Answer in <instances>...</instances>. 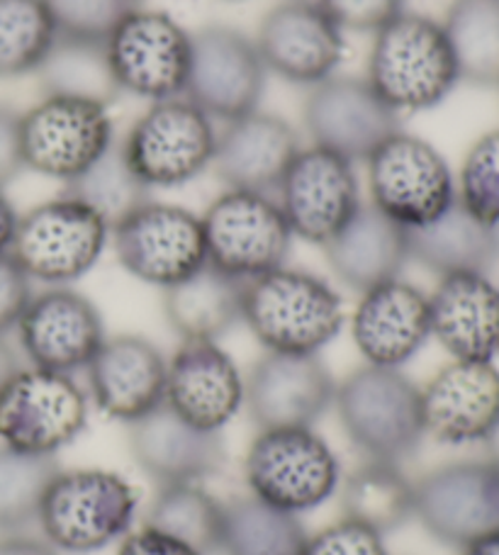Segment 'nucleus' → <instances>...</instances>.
<instances>
[{
  "label": "nucleus",
  "mask_w": 499,
  "mask_h": 555,
  "mask_svg": "<svg viewBox=\"0 0 499 555\" xmlns=\"http://www.w3.org/2000/svg\"><path fill=\"white\" fill-rule=\"evenodd\" d=\"M373 35L366 81L397 115L432 111L461 83L438 20L405 10Z\"/></svg>",
  "instance_id": "nucleus-1"
},
{
  "label": "nucleus",
  "mask_w": 499,
  "mask_h": 555,
  "mask_svg": "<svg viewBox=\"0 0 499 555\" xmlns=\"http://www.w3.org/2000/svg\"><path fill=\"white\" fill-rule=\"evenodd\" d=\"M344 322L342 295L315 273L281 266L246 281L244 324L266 351L319 353Z\"/></svg>",
  "instance_id": "nucleus-2"
},
{
  "label": "nucleus",
  "mask_w": 499,
  "mask_h": 555,
  "mask_svg": "<svg viewBox=\"0 0 499 555\" xmlns=\"http://www.w3.org/2000/svg\"><path fill=\"white\" fill-rule=\"evenodd\" d=\"M334 410L366 461L402 463L424 441L422 388L399 369L361 365L336 383Z\"/></svg>",
  "instance_id": "nucleus-3"
},
{
  "label": "nucleus",
  "mask_w": 499,
  "mask_h": 555,
  "mask_svg": "<svg viewBox=\"0 0 499 555\" xmlns=\"http://www.w3.org/2000/svg\"><path fill=\"white\" fill-rule=\"evenodd\" d=\"M137 507V490L123 475L62 468L44 492L37 524L59 553L91 555L132 531Z\"/></svg>",
  "instance_id": "nucleus-4"
},
{
  "label": "nucleus",
  "mask_w": 499,
  "mask_h": 555,
  "mask_svg": "<svg viewBox=\"0 0 499 555\" xmlns=\"http://www.w3.org/2000/svg\"><path fill=\"white\" fill-rule=\"evenodd\" d=\"M244 480L256 500L299 517L334 498L342 465L312 426L264 429L246 451Z\"/></svg>",
  "instance_id": "nucleus-5"
},
{
  "label": "nucleus",
  "mask_w": 499,
  "mask_h": 555,
  "mask_svg": "<svg viewBox=\"0 0 499 555\" xmlns=\"http://www.w3.org/2000/svg\"><path fill=\"white\" fill-rule=\"evenodd\" d=\"M107 244L110 227L103 217L62 193L20 215L10 256L29 281L56 287L91 273Z\"/></svg>",
  "instance_id": "nucleus-6"
},
{
  "label": "nucleus",
  "mask_w": 499,
  "mask_h": 555,
  "mask_svg": "<svg viewBox=\"0 0 499 555\" xmlns=\"http://www.w3.org/2000/svg\"><path fill=\"white\" fill-rule=\"evenodd\" d=\"M366 168L368 203L407 232L434 222L456 203L451 166L417 134L397 130L368 156Z\"/></svg>",
  "instance_id": "nucleus-7"
},
{
  "label": "nucleus",
  "mask_w": 499,
  "mask_h": 555,
  "mask_svg": "<svg viewBox=\"0 0 499 555\" xmlns=\"http://www.w3.org/2000/svg\"><path fill=\"white\" fill-rule=\"evenodd\" d=\"M119 144L135 173L154 191L185 185L213 168L217 130L215 120L178 95L149 105Z\"/></svg>",
  "instance_id": "nucleus-8"
},
{
  "label": "nucleus",
  "mask_w": 499,
  "mask_h": 555,
  "mask_svg": "<svg viewBox=\"0 0 499 555\" xmlns=\"http://www.w3.org/2000/svg\"><path fill=\"white\" fill-rule=\"evenodd\" d=\"M207 263L219 271L254 281L285 266L291 256L293 232L273 195L252 191H227L200 215Z\"/></svg>",
  "instance_id": "nucleus-9"
},
{
  "label": "nucleus",
  "mask_w": 499,
  "mask_h": 555,
  "mask_svg": "<svg viewBox=\"0 0 499 555\" xmlns=\"http://www.w3.org/2000/svg\"><path fill=\"white\" fill-rule=\"evenodd\" d=\"M88 408V392L74 375L25 365L0 390V443L56 455L86 431Z\"/></svg>",
  "instance_id": "nucleus-10"
},
{
  "label": "nucleus",
  "mask_w": 499,
  "mask_h": 555,
  "mask_svg": "<svg viewBox=\"0 0 499 555\" xmlns=\"http://www.w3.org/2000/svg\"><path fill=\"white\" fill-rule=\"evenodd\" d=\"M414 519L434 541L463 551L499 531V463H446L414 482Z\"/></svg>",
  "instance_id": "nucleus-11"
},
{
  "label": "nucleus",
  "mask_w": 499,
  "mask_h": 555,
  "mask_svg": "<svg viewBox=\"0 0 499 555\" xmlns=\"http://www.w3.org/2000/svg\"><path fill=\"white\" fill-rule=\"evenodd\" d=\"M119 93L149 103L185 91L191 68V33L162 10L137 8L105 39Z\"/></svg>",
  "instance_id": "nucleus-12"
},
{
  "label": "nucleus",
  "mask_w": 499,
  "mask_h": 555,
  "mask_svg": "<svg viewBox=\"0 0 499 555\" xmlns=\"http://www.w3.org/2000/svg\"><path fill=\"white\" fill-rule=\"evenodd\" d=\"M25 168L64 185L81 176L115 142L107 105L44 95L20 115Z\"/></svg>",
  "instance_id": "nucleus-13"
},
{
  "label": "nucleus",
  "mask_w": 499,
  "mask_h": 555,
  "mask_svg": "<svg viewBox=\"0 0 499 555\" xmlns=\"http://www.w3.org/2000/svg\"><path fill=\"white\" fill-rule=\"evenodd\" d=\"M110 244L129 275L162 291L207 263L203 222L181 205L146 201L110 230Z\"/></svg>",
  "instance_id": "nucleus-14"
},
{
  "label": "nucleus",
  "mask_w": 499,
  "mask_h": 555,
  "mask_svg": "<svg viewBox=\"0 0 499 555\" xmlns=\"http://www.w3.org/2000/svg\"><path fill=\"white\" fill-rule=\"evenodd\" d=\"M266 76L256 42L242 29L207 25L191 35V68L183 98L209 120L229 122L258 111Z\"/></svg>",
  "instance_id": "nucleus-15"
},
{
  "label": "nucleus",
  "mask_w": 499,
  "mask_h": 555,
  "mask_svg": "<svg viewBox=\"0 0 499 555\" xmlns=\"http://www.w3.org/2000/svg\"><path fill=\"white\" fill-rule=\"evenodd\" d=\"M276 201L293 236L317 246L332 240L363 203L354 164L312 144L293 158Z\"/></svg>",
  "instance_id": "nucleus-16"
},
{
  "label": "nucleus",
  "mask_w": 499,
  "mask_h": 555,
  "mask_svg": "<svg viewBox=\"0 0 499 555\" xmlns=\"http://www.w3.org/2000/svg\"><path fill=\"white\" fill-rule=\"evenodd\" d=\"M303 120L312 146L344 156L351 164H366L368 156L399 130V115L358 76H329L312 86Z\"/></svg>",
  "instance_id": "nucleus-17"
},
{
  "label": "nucleus",
  "mask_w": 499,
  "mask_h": 555,
  "mask_svg": "<svg viewBox=\"0 0 499 555\" xmlns=\"http://www.w3.org/2000/svg\"><path fill=\"white\" fill-rule=\"evenodd\" d=\"M15 332L27 365L66 375L86 371L105 341L98 307L68 285L35 293Z\"/></svg>",
  "instance_id": "nucleus-18"
},
{
  "label": "nucleus",
  "mask_w": 499,
  "mask_h": 555,
  "mask_svg": "<svg viewBox=\"0 0 499 555\" xmlns=\"http://www.w3.org/2000/svg\"><path fill=\"white\" fill-rule=\"evenodd\" d=\"M334 395V375L317 353L266 351L244 378V408L258 431L315 426Z\"/></svg>",
  "instance_id": "nucleus-19"
},
{
  "label": "nucleus",
  "mask_w": 499,
  "mask_h": 555,
  "mask_svg": "<svg viewBox=\"0 0 499 555\" xmlns=\"http://www.w3.org/2000/svg\"><path fill=\"white\" fill-rule=\"evenodd\" d=\"M254 42L268 74L309 88L334 76L344 56V29L317 0H283L268 10Z\"/></svg>",
  "instance_id": "nucleus-20"
},
{
  "label": "nucleus",
  "mask_w": 499,
  "mask_h": 555,
  "mask_svg": "<svg viewBox=\"0 0 499 555\" xmlns=\"http://www.w3.org/2000/svg\"><path fill=\"white\" fill-rule=\"evenodd\" d=\"M424 434L444 446H475L499 424L497 363L451 361L422 388Z\"/></svg>",
  "instance_id": "nucleus-21"
},
{
  "label": "nucleus",
  "mask_w": 499,
  "mask_h": 555,
  "mask_svg": "<svg viewBox=\"0 0 499 555\" xmlns=\"http://www.w3.org/2000/svg\"><path fill=\"white\" fill-rule=\"evenodd\" d=\"M166 356L144 336H105L86 365V392L110 420L132 424L164 402Z\"/></svg>",
  "instance_id": "nucleus-22"
},
{
  "label": "nucleus",
  "mask_w": 499,
  "mask_h": 555,
  "mask_svg": "<svg viewBox=\"0 0 499 555\" xmlns=\"http://www.w3.org/2000/svg\"><path fill=\"white\" fill-rule=\"evenodd\" d=\"M351 339L368 365L402 369L432 339L428 295L402 278L361 293L351 314Z\"/></svg>",
  "instance_id": "nucleus-23"
},
{
  "label": "nucleus",
  "mask_w": 499,
  "mask_h": 555,
  "mask_svg": "<svg viewBox=\"0 0 499 555\" xmlns=\"http://www.w3.org/2000/svg\"><path fill=\"white\" fill-rule=\"evenodd\" d=\"M164 402L205 431H222L244 408V375L217 341H183L166 365Z\"/></svg>",
  "instance_id": "nucleus-24"
},
{
  "label": "nucleus",
  "mask_w": 499,
  "mask_h": 555,
  "mask_svg": "<svg viewBox=\"0 0 499 555\" xmlns=\"http://www.w3.org/2000/svg\"><path fill=\"white\" fill-rule=\"evenodd\" d=\"M129 451L158 488L203 482L222 470L227 459L222 431L200 429L166 402L129 424Z\"/></svg>",
  "instance_id": "nucleus-25"
},
{
  "label": "nucleus",
  "mask_w": 499,
  "mask_h": 555,
  "mask_svg": "<svg viewBox=\"0 0 499 555\" xmlns=\"http://www.w3.org/2000/svg\"><path fill=\"white\" fill-rule=\"evenodd\" d=\"M299 134L281 115L254 111L217 132L213 168L227 188L276 193L299 152Z\"/></svg>",
  "instance_id": "nucleus-26"
},
{
  "label": "nucleus",
  "mask_w": 499,
  "mask_h": 555,
  "mask_svg": "<svg viewBox=\"0 0 499 555\" xmlns=\"http://www.w3.org/2000/svg\"><path fill=\"white\" fill-rule=\"evenodd\" d=\"M432 336L453 361L497 363L499 287L485 273L438 278L428 295Z\"/></svg>",
  "instance_id": "nucleus-27"
},
{
  "label": "nucleus",
  "mask_w": 499,
  "mask_h": 555,
  "mask_svg": "<svg viewBox=\"0 0 499 555\" xmlns=\"http://www.w3.org/2000/svg\"><path fill=\"white\" fill-rule=\"evenodd\" d=\"M322 249L338 283L361 295L402 275L409 263V232L371 203H361Z\"/></svg>",
  "instance_id": "nucleus-28"
},
{
  "label": "nucleus",
  "mask_w": 499,
  "mask_h": 555,
  "mask_svg": "<svg viewBox=\"0 0 499 555\" xmlns=\"http://www.w3.org/2000/svg\"><path fill=\"white\" fill-rule=\"evenodd\" d=\"M244 287L239 278L203 263L164 291V317L181 341H219L244 322Z\"/></svg>",
  "instance_id": "nucleus-29"
},
{
  "label": "nucleus",
  "mask_w": 499,
  "mask_h": 555,
  "mask_svg": "<svg viewBox=\"0 0 499 555\" xmlns=\"http://www.w3.org/2000/svg\"><path fill=\"white\" fill-rule=\"evenodd\" d=\"M409 261L438 278L487 275L499 263V227L477 220L456 201L434 222L409 232Z\"/></svg>",
  "instance_id": "nucleus-30"
},
{
  "label": "nucleus",
  "mask_w": 499,
  "mask_h": 555,
  "mask_svg": "<svg viewBox=\"0 0 499 555\" xmlns=\"http://www.w3.org/2000/svg\"><path fill=\"white\" fill-rule=\"evenodd\" d=\"M344 519L387 537L414 519V482L397 463L366 461L338 485Z\"/></svg>",
  "instance_id": "nucleus-31"
},
{
  "label": "nucleus",
  "mask_w": 499,
  "mask_h": 555,
  "mask_svg": "<svg viewBox=\"0 0 499 555\" xmlns=\"http://www.w3.org/2000/svg\"><path fill=\"white\" fill-rule=\"evenodd\" d=\"M37 76L44 95L81 98L107 107L123 95L110 68L105 42L100 39L56 35Z\"/></svg>",
  "instance_id": "nucleus-32"
},
{
  "label": "nucleus",
  "mask_w": 499,
  "mask_h": 555,
  "mask_svg": "<svg viewBox=\"0 0 499 555\" xmlns=\"http://www.w3.org/2000/svg\"><path fill=\"white\" fill-rule=\"evenodd\" d=\"M225 502L200 482L162 485L146 509L144 527L166 533L200 555L222 551Z\"/></svg>",
  "instance_id": "nucleus-33"
},
{
  "label": "nucleus",
  "mask_w": 499,
  "mask_h": 555,
  "mask_svg": "<svg viewBox=\"0 0 499 555\" xmlns=\"http://www.w3.org/2000/svg\"><path fill=\"white\" fill-rule=\"evenodd\" d=\"M307 531L297 514L276 509L254 494L225 502V555H303Z\"/></svg>",
  "instance_id": "nucleus-34"
},
{
  "label": "nucleus",
  "mask_w": 499,
  "mask_h": 555,
  "mask_svg": "<svg viewBox=\"0 0 499 555\" xmlns=\"http://www.w3.org/2000/svg\"><path fill=\"white\" fill-rule=\"evenodd\" d=\"M442 25L461 81L499 86V0H453Z\"/></svg>",
  "instance_id": "nucleus-35"
},
{
  "label": "nucleus",
  "mask_w": 499,
  "mask_h": 555,
  "mask_svg": "<svg viewBox=\"0 0 499 555\" xmlns=\"http://www.w3.org/2000/svg\"><path fill=\"white\" fill-rule=\"evenodd\" d=\"M64 193L91 207L93 212L103 217L110 230L117 222H123L127 215H132L137 207L152 201V191L129 166L123 144L117 139L81 176L64 185Z\"/></svg>",
  "instance_id": "nucleus-36"
},
{
  "label": "nucleus",
  "mask_w": 499,
  "mask_h": 555,
  "mask_svg": "<svg viewBox=\"0 0 499 555\" xmlns=\"http://www.w3.org/2000/svg\"><path fill=\"white\" fill-rule=\"evenodd\" d=\"M59 470L56 455H33L0 443V533H17L37 521Z\"/></svg>",
  "instance_id": "nucleus-37"
},
{
  "label": "nucleus",
  "mask_w": 499,
  "mask_h": 555,
  "mask_svg": "<svg viewBox=\"0 0 499 555\" xmlns=\"http://www.w3.org/2000/svg\"><path fill=\"white\" fill-rule=\"evenodd\" d=\"M56 35L44 0H0V78L37 74Z\"/></svg>",
  "instance_id": "nucleus-38"
},
{
  "label": "nucleus",
  "mask_w": 499,
  "mask_h": 555,
  "mask_svg": "<svg viewBox=\"0 0 499 555\" xmlns=\"http://www.w3.org/2000/svg\"><path fill=\"white\" fill-rule=\"evenodd\" d=\"M456 201L477 220L499 227V130L477 137L456 178Z\"/></svg>",
  "instance_id": "nucleus-39"
},
{
  "label": "nucleus",
  "mask_w": 499,
  "mask_h": 555,
  "mask_svg": "<svg viewBox=\"0 0 499 555\" xmlns=\"http://www.w3.org/2000/svg\"><path fill=\"white\" fill-rule=\"evenodd\" d=\"M56 33L105 42L123 17L139 8V0H44Z\"/></svg>",
  "instance_id": "nucleus-40"
},
{
  "label": "nucleus",
  "mask_w": 499,
  "mask_h": 555,
  "mask_svg": "<svg viewBox=\"0 0 499 555\" xmlns=\"http://www.w3.org/2000/svg\"><path fill=\"white\" fill-rule=\"evenodd\" d=\"M303 555H387V548L381 533L342 517L309 537Z\"/></svg>",
  "instance_id": "nucleus-41"
},
{
  "label": "nucleus",
  "mask_w": 499,
  "mask_h": 555,
  "mask_svg": "<svg viewBox=\"0 0 499 555\" xmlns=\"http://www.w3.org/2000/svg\"><path fill=\"white\" fill-rule=\"evenodd\" d=\"M342 29L378 33L407 10V0H317Z\"/></svg>",
  "instance_id": "nucleus-42"
},
{
  "label": "nucleus",
  "mask_w": 499,
  "mask_h": 555,
  "mask_svg": "<svg viewBox=\"0 0 499 555\" xmlns=\"http://www.w3.org/2000/svg\"><path fill=\"white\" fill-rule=\"evenodd\" d=\"M33 295L29 275L20 269L13 256H0V334L15 330Z\"/></svg>",
  "instance_id": "nucleus-43"
},
{
  "label": "nucleus",
  "mask_w": 499,
  "mask_h": 555,
  "mask_svg": "<svg viewBox=\"0 0 499 555\" xmlns=\"http://www.w3.org/2000/svg\"><path fill=\"white\" fill-rule=\"evenodd\" d=\"M25 168L23 139H20V113L0 105V188L15 181Z\"/></svg>",
  "instance_id": "nucleus-44"
},
{
  "label": "nucleus",
  "mask_w": 499,
  "mask_h": 555,
  "mask_svg": "<svg viewBox=\"0 0 499 555\" xmlns=\"http://www.w3.org/2000/svg\"><path fill=\"white\" fill-rule=\"evenodd\" d=\"M117 555H200L193 548L183 546L176 539L166 537V533L142 527L139 531H129L127 537L119 541Z\"/></svg>",
  "instance_id": "nucleus-45"
},
{
  "label": "nucleus",
  "mask_w": 499,
  "mask_h": 555,
  "mask_svg": "<svg viewBox=\"0 0 499 555\" xmlns=\"http://www.w3.org/2000/svg\"><path fill=\"white\" fill-rule=\"evenodd\" d=\"M0 555H59V551L47 539L5 533L0 537Z\"/></svg>",
  "instance_id": "nucleus-46"
},
{
  "label": "nucleus",
  "mask_w": 499,
  "mask_h": 555,
  "mask_svg": "<svg viewBox=\"0 0 499 555\" xmlns=\"http://www.w3.org/2000/svg\"><path fill=\"white\" fill-rule=\"evenodd\" d=\"M17 220L20 215L15 210V205L10 203V197L5 195V188H0V256L10 254V246H13L15 240Z\"/></svg>",
  "instance_id": "nucleus-47"
},
{
  "label": "nucleus",
  "mask_w": 499,
  "mask_h": 555,
  "mask_svg": "<svg viewBox=\"0 0 499 555\" xmlns=\"http://www.w3.org/2000/svg\"><path fill=\"white\" fill-rule=\"evenodd\" d=\"M25 356L20 351V346L15 349L13 344L5 339V334H0V390L5 388V383L25 369Z\"/></svg>",
  "instance_id": "nucleus-48"
},
{
  "label": "nucleus",
  "mask_w": 499,
  "mask_h": 555,
  "mask_svg": "<svg viewBox=\"0 0 499 555\" xmlns=\"http://www.w3.org/2000/svg\"><path fill=\"white\" fill-rule=\"evenodd\" d=\"M461 555H499V531L471 543V546L461 551Z\"/></svg>",
  "instance_id": "nucleus-49"
},
{
  "label": "nucleus",
  "mask_w": 499,
  "mask_h": 555,
  "mask_svg": "<svg viewBox=\"0 0 499 555\" xmlns=\"http://www.w3.org/2000/svg\"><path fill=\"white\" fill-rule=\"evenodd\" d=\"M485 446H487V455H490V459H495L499 463V424L495 426V431H492L490 439L485 441Z\"/></svg>",
  "instance_id": "nucleus-50"
}]
</instances>
